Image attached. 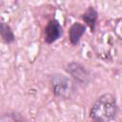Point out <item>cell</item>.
<instances>
[{"mask_svg":"<svg viewBox=\"0 0 122 122\" xmlns=\"http://www.w3.org/2000/svg\"><path fill=\"white\" fill-rule=\"evenodd\" d=\"M118 104L115 95L111 92L101 94L92 105L89 116L97 122H109L116 118Z\"/></svg>","mask_w":122,"mask_h":122,"instance_id":"cell-1","label":"cell"},{"mask_svg":"<svg viewBox=\"0 0 122 122\" xmlns=\"http://www.w3.org/2000/svg\"><path fill=\"white\" fill-rule=\"evenodd\" d=\"M50 85L53 95L63 100L71 99L76 92V83L59 72L50 75Z\"/></svg>","mask_w":122,"mask_h":122,"instance_id":"cell-2","label":"cell"},{"mask_svg":"<svg viewBox=\"0 0 122 122\" xmlns=\"http://www.w3.org/2000/svg\"><path fill=\"white\" fill-rule=\"evenodd\" d=\"M65 71L72 80L80 87H87L91 80H92V75L90 71L82 64L78 62H70L66 65Z\"/></svg>","mask_w":122,"mask_h":122,"instance_id":"cell-3","label":"cell"},{"mask_svg":"<svg viewBox=\"0 0 122 122\" xmlns=\"http://www.w3.org/2000/svg\"><path fill=\"white\" fill-rule=\"evenodd\" d=\"M63 35V27L57 19H51L44 29V41L51 45Z\"/></svg>","mask_w":122,"mask_h":122,"instance_id":"cell-4","label":"cell"},{"mask_svg":"<svg viewBox=\"0 0 122 122\" xmlns=\"http://www.w3.org/2000/svg\"><path fill=\"white\" fill-rule=\"evenodd\" d=\"M85 32H86V25L79 22H74L69 29V40L72 46L78 45Z\"/></svg>","mask_w":122,"mask_h":122,"instance_id":"cell-5","label":"cell"},{"mask_svg":"<svg viewBox=\"0 0 122 122\" xmlns=\"http://www.w3.org/2000/svg\"><path fill=\"white\" fill-rule=\"evenodd\" d=\"M81 19L86 24V26H88L90 28L91 31L93 32L95 30L96 22L98 19V11L93 7L90 6L86 10V11L81 14Z\"/></svg>","mask_w":122,"mask_h":122,"instance_id":"cell-6","label":"cell"},{"mask_svg":"<svg viewBox=\"0 0 122 122\" xmlns=\"http://www.w3.org/2000/svg\"><path fill=\"white\" fill-rule=\"evenodd\" d=\"M0 34H1V38L2 41L5 44H11L14 42L15 40V35L13 33V30L11 29V27L6 23V22H1L0 25Z\"/></svg>","mask_w":122,"mask_h":122,"instance_id":"cell-7","label":"cell"},{"mask_svg":"<svg viewBox=\"0 0 122 122\" xmlns=\"http://www.w3.org/2000/svg\"><path fill=\"white\" fill-rule=\"evenodd\" d=\"M23 120L24 117L20 112H10L8 113H4L0 117V122H18Z\"/></svg>","mask_w":122,"mask_h":122,"instance_id":"cell-8","label":"cell"}]
</instances>
